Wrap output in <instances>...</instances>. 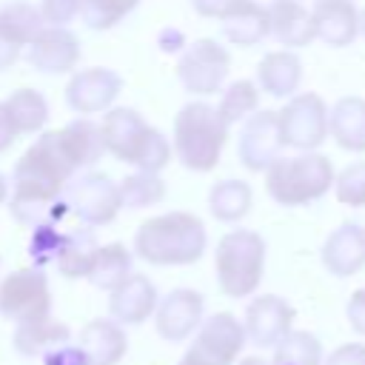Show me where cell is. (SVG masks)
I'll list each match as a JSON object with an SVG mask.
<instances>
[{
	"label": "cell",
	"mask_w": 365,
	"mask_h": 365,
	"mask_svg": "<svg viewBox=\"0 0 365 365\" xmlns=\"http://www.w3.org/2000/svg\"><path fill=\"white\" fill-rule=\"evenodd\" d=\"M74 174L77 171L63 154L57 131H40V137L23 151L11 171V217L29 228L60 222L68 214L63 188Z\"/></svg>",
	"instance_id": "cell-1"
},
{
	"label": "cell",
	"mask_w": 365,
	"mask_h": 365,
	"mask_svg": "<svg viewBox=\"0 0 365 365\" xmlns=\"http://www.w3.org/2000/svg\"><path fill=\"white\" fill-rule=\"evenodd\" d=\"M205 225L191 211L148 217L134 234V254L148 265H191L205 254Z\"/></svg>",
	"instance_id": "cell-2"
},
{
	"label": "cell",
	"mask_w": 365,
	"mask_h": 365,
	"mask_svg": "<svg viewBox=\"0 0 365 365\" xmlns=\"http://www.w3.org/2000/svg\"><path fill=\"white\" fill-rule=\"evenodd\" d=\"M225 143H228V123L220 117L217 106L194 100L177 111L171 148H174V157L188 171H197V174L214 171Z\"/></svg>",
	"instance_id": "cell-3"
},
{
	"label": "cell",
	"mask_w": 365,
	"mask_h": 365,
	"mask_svg": "<svg viewBox=\"0 0 365 365\" xmlns=\"http://www.w3.org/2000/svg\"><path fill=\"white\" fill-rule=\"evenodd\" d=\"M334 165L319 151H299L291 157H277L265 168V188L268 197L285 208L308 205L325 197L334 185Z\"/></svg>",
	"instance_id": "cell-4"
},
{
	"label": "cell",
	"mask_w": 365,
	"mask_h": 365,
	"mask_svg": "<svg viewBox=\"0 0 365 365\" xmlns=\"http://www.w3.org/2000/svg\"><path fill=\"white\" fill-rule=\"evenodd\" d=\"M214 274L225 297H251L265 274V240L251 228L222 234L214 251Z\"/></svg>",
	"instance_id": "cell-5"
},
{
	"label": "cell",
	"mask_w": 365,
	"mask_h": 365,
	"mask_svg": "<svg viewBox=\"0 0 365 365\" xmlns=\"http://www.w3.org/2000/svg\"><path fill=\"white\" fill-rule=\"evenodd\" d=\"M63 200H66L68 214H74L88 228L108 225L123 208L117 182L100 171L74 174L63 188Z\"/></svg>",
	"instance_id": "cell-6"
},
{
	"label": "cell",
	"mask_w": 365,
	"mask_h": 365,
	"mask_svg": "<svg viewBox=\"0 0 365 365\" xmlns=\"http://www.w3.org/2000/svg\"><path fill=\"white\" fill-rule=\"evenodd\" d=\"M242 345V322L228 311H217L200 322V328L194 331V342L182 354L180 365H234Z\"/></svg>",
	"instance_id": "cell-7"
},
{
	"label": "cell",
	"mask_w": 365,
	"mask_h": 365,
	"mask_svg": "<svg viewBox=\"0 0 365 365\" xmlns=\"http://www.w3.org/2000/svg\"><path fill=\"white\" fill-rule=\"evenodd\" d=\"M231 68V54L211 37H200L188 43V48L177 60V80L188 94L211 97L222 88Z\"/></svg>",
	"instance_id": "cell-8"
},
{
	"label": "cell",
	"mask_w": 365,
	"mask_h": 365,
	"mask_svg": "<svg viewBox=\"0 0 365 365\" xmlns=\"http://www.w3.org/2000/svg\"><path fill=\"white\" fill-rule=\"evenodd\" d=\"M277 120L282 143L297 151H317L328 140V106L314 91L291 94Z\"/></svg>",
	"instance_id": "cell-9"
},
{
	"label": "cell",
	"mask_w": 365,
	"mask_h": 365,
	"mask_svg": "<svg viewBox=\"0 0 365 365\" xmlns=\"http://www.w3.org/2000/svg\"><path fill=\"white\" fill-rule=\"evenodd\" d=\"M51 314V288L43 268H17L0 279V317L26 322Z\"/></svg>",
	"instance_id": "cell-10"
},
{
	"label": "cell",
	"mask_w": 365,
	"mask_h": 365,
	"mask_svg": "<svg viewBox=\"0 0 365 365\" xmlns=\"http://www.w3.org/2000/svg\"><path fill=\"white\" fill-rule=\"evenodd\" d=\"M285 143L279 134V120L277 111L271 108H257L240 123V137H237V157L248 171H265L279 154Z\"/></svg>",
	"instance_id": "cell-11"
},
{
	"label": "cell",
	"mask_w": 365,
	"mask_h": 365,
	"mask_svg": "<svg viewBox=\"0 0 365 365\" xmlns=\"http://www.w3.org/2000/svg\"><path fill=\"white\" fill-rule=\"evenodd\" d=\"M100 131H103V143H106L108 154H114L117 160H123L128 165H140L154 125H148L140 111H134L128 106H117V108L103 111Z\"/></svg>",
	"instance_id": "cell-12"
},
{
	"label": "cell",
	"mask_w": 365,
	"mask_h": 365,
	"mask_svg": "<svg viewBox=\"0 0 365 365\" xmlns=\"http://www.w3.org/2000/svg\"><path fill=\"white\" fill-rule=\"evenodd\" d=\"M123 91V80L114 68L106 66H91V68H77L71 71V80L66 86V103L74 114L88 117L108 111Z\"/></svg>",
	"instance_id": "cell-13"
},
{
	"label": "cell",
	"mask_w": 365,
	"mask_h": 365,
	"mask_svg": "<svg viewBox=\"0 0 365 365\" xmlns=\"http://www.w3.org/2000/svg\"><path fill=\"white\" fill-rule=\"evenodd\" d=\"M80 54V40L68 26H43L26 43V63L43 74L77 71Z\"/></svg>",
	"instance_id": "cell-14"
},
{
	"label": "cell",
	"mask_w": 365,
	"mask_h": 365,
	"mask_svg": "<svg viewBox=\"0 0 365 365\" xmlns=\"http://www.w3.org/2000/svg\"><path fill=\"white\" fill-rule=\"evenodd\" d=\"M202 294L194 288H174L163 299H157L154 308V325L157 334L165 342H182L188 339L200 322H202Z\"/></svg>",
	"instance_id": "cell-15"
},
{
	"label": "cell",
	"mask_w": 365,
	"mask_h": 365,
	"mask_svg": "<svg viewBox=\"0 0 365 365\" xmlns=\"http://www.w3.org/2000/svg\"><path fill=\"white\" fill-rule=\"evenodd\" d=\"M294 305L277 294L254 297L245 308V339H251L257 348H274L294 325Z\"/></svg>",
	"instance_id": "cell-16"
},
{
	"label": "cell",
	"mask_w": 365,
	"mask_h": 365,
	"mask_svg": "<svg viewBox=\"0 0 365 365\" xmlns=\"http://www.w3.org/2000/svg\"><path fill=\"white\" fill-rule=\"evenodd\" d=\"M314 40L331 48H345L359 37V9L354 0H317L311 9Z\"/></svg>",
	"instance_id": "cell-17"
},
{
	"label": "cell",
	"mask_w": 365,
	"mask_h": 365,
	"mask_svg": "<svg viewBox=\"0 0 365 365\" xmlns=\"http://www.w3.org/2000/svg\"><path fill=\"white\" fill-rule=\"evenodd\" d=\"M322 265L334 277H354L365 268V228L359 222L336 225L322 242Z\"/></svg>",
	"instance_id": "cell-18"
},
{
	"label": "cell",
	"mask_w": 365,
	"mask_h": 365,
	"mask_svg": "<svg viewBox=\"0 0 365 365\" xmlns=\"http://www.w3.org/2000/svg\"><path fill=\"white\" fill-rule=\"evenodd\" d=\"M108 311L111 319L120 325H140L145 322L157 308V288L145 274H128L114 291H108Z\"/></svg>",
	"instance_id": "cell-19"
},
{
	"label": "cell",
	"mask_w": 365,
	"mask_h": 365,
	"mask_svg": "<svg viewBox=\"0 0 365 365\" xmlns=\"http://www.w3.org/2000/svg\"><path fill=\"white\" fill-rule=\"evenodd\" d=\"M268 34L285 48H302L314 40L311 11L299 0H271L268 6Z\"/></svg>",
	"instance_id": "cell-20"
},
{
	"label": "cell",
	"mask_w": 365,
	"mask_h": 365,
	"mask_svg": "<svg viewBox=\"0 0 365 365\" xmlns=\"http://www.w3.org/2000/svg\"><path fill=\"white\" fill-rule=\"evenodd\" d=\"M77 345L83 348L91 365H120V359L128 351V336L117 319L97 317L83 325Z\"/></svg>",
	"instance_id": "cell-21"
},
{
	"label": "cell",
	"mask_w": 365,
	"mask_h": 365,
	"mask_svg": "<svg viewBox=\"0 0 365 365\" xmlns=\"http://www.w3.org/2000/svg\"><path fill=\"white\" fill-rule=\"evenodd\" d=\"M299 83H302V60L291 48L268 51L257 63V88L265 91L268 97L285 100V97L297 94Z\"/></svg>",
	"instance_id": "cell-22"
},
{
	"label": "cell",
	"mask_w": 365,
	"mask_h": 365,
	"mask_svg": "<svg viewBox=\"0 0 365 365\" xmlns=\"http://www.w3.org/2000/svg\"><path fill=\"white\" fill-rule=\"evenodd\" d=\"M60 148L68 157V163L74 165V171L80 168H91L103 154H106V143H103V131L100 123L88 120V117H77L71 123H66L57 131Z\"/></svg>",
	"instance_id": "cell-23"
},
{
	"label": "cell",
	"mask_w": 365,
	"mask_h": 365,
	"mask_svg": "<svg viewBox=\"0 0 365 365\" xmlns=\"http://www.w3.org/2000/svg\"><path fill=\"white\" fill-rule=\"evenodd\" d=\"M220 20L225 40L234 46L251 48L268 37V9L257 0H234Z\"/></svg>",
	"instance_id": "cell-24"
},
{
	"label": "cell",
	"mask_w": 365,
	"mask_h": 365,
	"mask_svg": "<svg viewBox=\"0 0 365 365\" xmlns=\"http://www.w3.org/2000/svg\"><path fill=\"white\" fill-rule=\"evenodd\" d=\"M328 134L345 151H365V100L362 97H339L328 108Z\"/></svg>",
	"instance_id": "cell-25"
},
{
	"label": "cell",
	"mask_w": 365,
	"mask_h": 365,
	"mask_svg": "<svg viewBox=\"0 0 365 365\" xmlns=\"http://www.w3.org/2000/svg\"><path fill=\"white\" fill-rule=\"evenodd\" d=\"M68 336H71L68 325L66 322H57L51 314H46V317H37V319L17 322L14 336H11V345L23 356H43L46 351L68 342Z\"/></svg>",
	"instance_id": "cell-26"
},
{
	"label": "cell",
	"mask_w": 365,
	"mask_h": 365,
	"mask_svg": "<svg viewBox=\"0 0 365 365\" xmlns=\"http://www.w3.org/2000/svg\"><path fill=\"white\" fill-rule=\"evenodd\" d=\"M131 265H134L131 251L123 242H108V245H100L97 248L94 262L88 268L86 279L94 288H100V291H114L131 274Z\"/></svg>",
	"instance_id": "cell-27"
},
{
	"label": "cell",
	"mask_w": 365,
	"mask_h": 365,
	"mask_svg": "<svg viewBox=\"0 0 365 365\" xmlns=\"http://www.w3.org/2000/svg\"><path fill=\"white\" fill-rule=\"evenodd\" d=\"M97 240L88 228H74V231H66L63 237V245L57 251V259H54V268L68 277V279H80L88 274L91 262H94V254H97Z\"/></svg>",
	"instance_id": "cell-28"
},
{
	"label": "cell",
	"mask_w": 365,
	"mask_h": 365,
	"mask_svg": "<svg viewBox=\"0 0 365 365\" xmlns=\"http://www.w3.org/2000/svg\"><path fill=\"white\" fill-rule=\"evenodd\" d=\"M251 185L245 180H220L208 191V211L220 222H240L251 211Z\"/></svg>",
	"instance_id": "cell-29"
},
{
	"label": "cell",
	"mask_w": 365,
	"mask_h": 365,
	"mask_svg": "<svg viewBox=\"0 0 365 365\" xmlns=\"http://www.w3.org/2000/svg\"><path fill=\"white\" fill-rule=\"evenodd\" d=\"M6 111L11 114V123L20 134H40L48 123V103L34 88H17L3 100Z\"/></svg>",
	"instance_id": "cell-30"
},
{
	"label": "cell",
	"mask_w": 365,
	"mask_h": 365,
	"mask_svg": "<svg viewBox=\"0 0 365 365\" xmlns=\"http://www.w3.org/2000/svg\"><path fill=\"white\" fill-rule=\"evenodd\" d=\"M117 188H120V202H123V208H148V205H157V202H163L165 200V182H163V177L160 174H154V171H134V174H128V177H123L120 182H117Z\"/></svg>",
	"instance_id": "cell-31"
},
{
	"label": "cell",
	"mask_w": 365,
	"mask_h": 365,
	"mask_svg": "<svg viewBox=\"0 0 365 365\" xmlns=\"http://www.w3.org/2000/svg\"><path fill=\"white\" fill-rule=\"evenodd\" d=\"M271 365H322V342L311 331H288L274 345Z\"/></svg>",
	"instance_id": "cell-32"
},
{
	"label": "cell",
	"mask_w": 365,
	"mask_h": 365,
	"mask_svg": "<svg viewBox=\"0 0 365 365\" xmlns=\"http://www.w3.org/2000/svg\"><path fill=\"white\" fill-rule=\"evenodd\" d=\"M257 108H259V88H257L254 80H234V83L222 91L220 106H217L220 117H222L228 125L242 123V120H245L248 114H254Z\"/></svg>",
	"instance_id": "cell-33"
},
{
	"label": "cell",
	"mask_w": 365,
	"mask_h": 365,
	"mask_svg": "<svg viewBox=\"0 0 365 365\" xmlns=\"http://www.w3.org/2000/svg\"><path fill=\"white\" fill-rule=\"evenodd\" d=\"M0 26H6L26 48V43L46 26L40 17V9L29 0H9L0 6Z\"/></svg>",
	"instance_id": "cell-34"
},
{
	"label": "cell",
	"mask_w": 365,
	"mask_h": 365,
	"mask_svg": "<svg viewBox=\"0 0 365 365\" xmlns=\"http://www.w3.org/2000/svg\"><path fill=\"white\" fill-rule=\"evenodd\" d=\"M137 6H140V0H83L80 17L88 29L106 31V29H114L117 23H123Z\"/></svg>",
	"instance_id": "cell-35"
},
{
	"label": "cell",
	"mask_w": 365,
	"mask_h": 365,
	"mask_svg": "<svg viewBox=\"0 0 365 365\" xmlns=\"http://www.w3.org/2000/svg\"><path fill=\"white\" fill-rule=\"evenodd\" d=\"M63 237H66V231L60 228V222L34 225V228H31V237H29V259H31V265H34V268L54 265L57 251H60V245H63Z\"/></svg>",
	"instance_id": "cell-36"
},
{
	"label": "cell",
	"mask_w": 365,
	"mask_h": 365,
	"mask_svg": "<svg viewBox=\"0 0 365 365\" xmlns=\"http://www.w3.org/2000/svg\"><path fill=\"white\" fill-rule=\"evenodd\" d=\"M334 194L342 205L365 208V163H351L334 177Z\"/></svg>",
	"instance_id": "cell-37"
},
{
	"label": "cell",
	"mask_w": 365,
	"mask_h": 365,
	"mask_svg": "<svg viewBox=\"0 0 365 365\" xmlns=\"http://www.w3.org/2000/svg\"><path fill=\"white\" fill-rule=\"evenodd\" d=\"M80 3L83 0H40L37 9L46 26H68L80 17Z\"/></svg>",
	"instance_id": "cell-38"
},
{
	"label": "cell",
	"mask_w": 365,
	"mask_h": 365,
	"mask_svg": "<svg viewBox=\"0 0 365 365\" xmlns=\"http://www.w3.org/2000/svg\"><path fill=\"white\" fill-rule=\"evenodd\" d=\"M43 365H91V362H88V356L83 354L80 345L63 342V345H57V348L43 354Z\"/></svg>",
	"instance_id": "cell-39"
},
{
	"label": "cell",
	"mask_w": 365,
	"mask_h": 365,
	"mask_svg": "<svg viewBox=\"0 0 365 365\" xmlns=\"http://www.w3.org/2000/svg\"><path fill=\"white\" fill-rule=\"evenodd\" d=\"M325 365H365V345L362 342H345L336 351H331Z\"/></svg>",
	"instance_id": "cell-40"
},
{
	"label": "cell",
	"mask_w": 365,
	"mask_h": 365,
	"mask_svg": "<svg viewBox=\"0 0 365 365\" xmlns=\"http://www.w3.org/2000/svg\"><path fill=\"white\" fill-rule=\"evenodd\" d=\"M20 54H23V43H20L6 26H0V71L11 68Z\"/></svg>",
	"instance_id": "cell-41"
},
{
	"label": "cell",
	"mask_w": 365,
	"mask_h": 365,
	"mask_svg": "<svg viewBox=\"0 0 365 365\" xmlns=\"http://www.w3.org/2000/svg\"><path fill=\"white\" fill-rule=\"evenodd\" d=\"M345 317H348V325L365 336V288L354 291L348 297V305H345Z\"/></svg>",
	"instance_id": "cell-42"
},
{
	"label": "cell",
	"mask_w": 365,
	"mask_h": 365,
	"mask_svg": "<svg viewBox=\"0 0 365 365\" xmlns=\"http://www.w3.org/2000/svg\"><path fill=\"white\" fill-rule=\"evenodd\" d=\"M17 137H20V131H17V125L11 123V114L6 111V106H3V100H0V154L9 151Z\"/></svg>",
	"instance_id": "cell-43"
},
{
	"label": "cell",
	"mask_w": 365,
	"mask_h": 365,
	"mask_svg": "<svg viewBox=\"0 0 365 365\" xmlns=\"http://www.w3.org/2000/svg\"><path fill=\"white\" fill-rule=\"evenodd\" d=\"M231 3H234V0H191L194 11H197L200 17H217V20L231 9Z\"/></svg>",
	"instance_id": "cell-44"
},
{
	"label": "cell",
	"mask_w": 365,
	"mask_h": 365,
	"mask_svg": "<svg viewBox=\"0 0 365 365\" xmlns=\"http://www.w3.org/2000/svg\"><path fill=\"white\" fill-rule=\"evenodd\" d=\"M6 200H9V180L0 174V205H3Z\"/></svg>",
	"instance_id": "cell-45"
},
{
	"label": "cell",
	"mask_w": 365,
	"mask_h": 365,
	"mask_svg": "<svg viewBox=\"0 0 365 365\" xmlns=\"http://www.w3.org/2000/svg\"><path fill=\"white\" fill-rule=\"evenodd\" d=\"M240 365H268L262 356H245V359H240Z\"/></svg>",
	"instance_id": "cell-46"
},
{
	"label": "cell",
	"mask_w": 365,
	"mask_h": 365,
	"mask_svg": "<svg viewBox=\"0 0 365 365\" xmlns=\"http://www.w3.org/2000/svg\"><path fill=\"white\" fill-rule=\"evenodd\" d=\"M359 34H365V11H359Z\"/></svg>",
	"instance_id": "cell-47"
}]
</instances>
